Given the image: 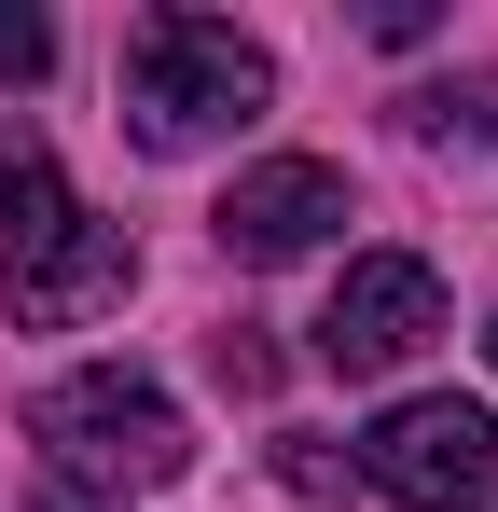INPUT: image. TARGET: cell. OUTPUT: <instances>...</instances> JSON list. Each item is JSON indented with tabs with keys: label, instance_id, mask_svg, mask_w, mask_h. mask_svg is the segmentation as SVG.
Here are the masks:
<instances>
[{
	"label": "cell",
	"instance_id": "7a4b0ae2",
	"mask_svg": "<svg viewBox=\"0 0 498 512\" xmlns=\"http://www.w3.org/2000/svg\"><path fill=\"white\" fill-rule=\"evenodd\" d=\"M263 97H277V56H263L249 28H222V14H139V42H125V111H139L153 153L236 139V125H263Z\"/></svg>",
	"mask_w": 498,
	"mask_h": 512
},
{
	"label": "cell",
	"instance_id": "52a82bcc",
	"mask_svg": "<svg viewBox=\"0 0 498 512\" xmlns=\"http://www.w3.org/2000/svg\"><path fill=\"white\" fill-rule=\"evenodd\" d=\"M70 208H83V194L56 180V153H42V139H14V153H0V263H28Z\"/></svg>",
	"mask_w": 498,
	"mask_h": 512
},
{
	"label": "cell",
	"instance_id": "ba28073f",
	"mask_svg": "<svg viewBox=\"0 0 498 512\" xmlns=\"http://www.w3.org/2000/svg\"><path fill=\"white\" fill-rule=\"evenodd\" d=\"M56 70V14L42 0H0V84H42Z\"/></svg>",
	"mask_w": 498,
	"mask_h": 512
},
{
	"label": "cell",
	"instance_id": "6da1fadb",
	"mask_svg": "<svg viewBox=\"0 0 498 512\" xmlns=\"http://www.w3.org/2000/svg\"><path fill=\"white\" fill-rule=\"evenodd\" d=\"M28 443H42V471H56L70 499H97V512H125V499H153V485H180V471H194L180 402H166L153 374H125V360L56 374V388L28 402Z\"/></svg>",
	"mask_w": 498,
	"mask_h": 512
},
{
	"label": "cell",
	"instance_id": "277c9868",
	"mask_svg": "<svg viewBox=\"0 0 498 512\" xmlns=\"http://www.w3.org/2000/svg\"><path fill=\"white\" fill-rule=\"evenodd\" d=\"M429 333H443V277L415 250H360L332 277V305H319V360L332 374H402Z\"/></svg>",
	"mask_w": 498,
	"mask_h": 512
},
{
	"label": "cell",
	"instance_id": "5b68a950",
	"mask_svg": "<svg viewBox=\"0 0 498 512\" xmlns=\"http://www.w3.org/2000/svg\"><path fill=\"white\" fill-rule=\"evenodd\" d=\"M346 222V167H319V153H277V167H236V194L208 208V236H222V263H305Z\"/></svg>",
	"mask_w": 498,
	"mask_h": 512
},
{
	"label": "cell",
	"instance_id": "30bf717a",
	"mask_svg": "<svg viewBox=\"0 0 498 512\" xmlns=\"http://www.w3.org/2000/svg\"><path fill=\"white\" fill-rule=\"evenodd\" d=\"M485 360H498V333H485Z\"/></svg>",
	"mask_w": 498,
	"mask_h": 512
},
{
	"label": "cell",
	"instance_id": "8992f818",
	"mask_svg": "<svg viewBox=\"0 0 498 512\" xmlns=\"http://www.w3.org/2000/svg\"><path fill=\"white\" fill-rule=\"evenodd\" d=\"M0 277H14V319H28V333H83L97 305H125V277H139V250H125V222H97V208H70V222H56L42 250H28V263H0Z\"/></svg>",
	"mask_w": 498,
	"mask_h": 512
},
{
	"label": "cell",
	"instance_id": "3957f363",
	"mask_svg": "<svg viewBox=\"0 0 498 512\" xmlns=\"http://www.w3.org/2000/svg\"><path fill=\"white\" fill-rule=\"evenodd\" d=\"M360 471H374V499H402V512H485L498 499V416L457 402V388H415V402L374 416Z\"/></svg>",
	"mask_w": 498,
	"mask_h": 512
},
{
	"label": "cell",
	"instance_id": "9c48e42d",
	"mask_svg": "<svg viewBox=\"0 0 498 512\" xmlns=\"http://www.w3.org/2000/svg\"><path fill=\"white\" fill-rule=\"evenodd\" d=\"M42 512H97V499H70V485H56V499H42Z\"/></svg>",
	"mask_w": 498,
	"mask_h": 512
}]
</instances>
